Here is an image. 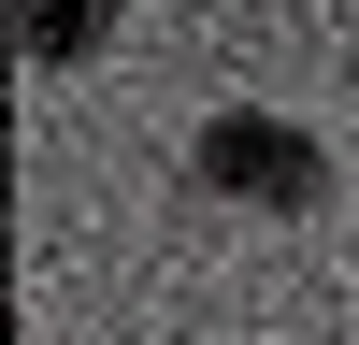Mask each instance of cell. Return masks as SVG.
Returning a JSON list of instances; mask_svg holds the SVG:
<instances>
[{"mask_svg":"<svg viewBox=\"0 0 359 345\" xmlns=\"http://www.w3.org/2000/svg\"><path fill=\"white\" fill-rule=\"evenodd\" d=\"M187 172H201L216 201H273V216H287V201H316V187H331V158H316V144L287 130V115H201Z\"/></svg>","mask_w":359,"mask_h":345,"instance_id":"1","label":"cell"},{"mask_svg":"<svg viewBox=\"0 0 359 345\" xmlns=\"http://www.w3.org/2000/svg\"><path fill=\"white\" fill-rule=\"evenodd\" d=\"M15 43H29V58H43V72H72V58H101V15H86V0H72V15H29V29H15Z\"/></svg>","mask_w":359,"mask_h":345,"instance_id":"2","label":"cell"}]
</instances>
